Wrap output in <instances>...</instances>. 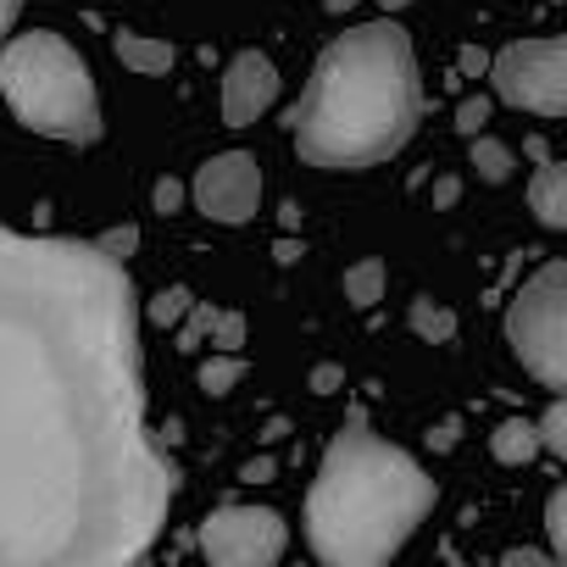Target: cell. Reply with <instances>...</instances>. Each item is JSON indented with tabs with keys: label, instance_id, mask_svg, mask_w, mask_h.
I'll list each match as a JSON object with an SVG mask.
<instances>
[{
	"label": "cell",
	"instance_id": "2e32d148",
	"mask_svg": "<svg viewBox=\"0 0 567 567\" xmlns=\"http://www.w3.org/2000/svg\"><path fill=\"white\" fill-rule=\"evenodd\" d=\"M239 379H245V357L212 351V357L200 362V390H206V395H228V390H234Z\"/></svg>",
	"mask_w": 567,
	"mask_h": 567
},
{
	"label": "cell",
	"instance_id": "ba28073f",
	"mask_svg": "<svg viewBox=\"0 0 567 567\" xmlns=\"http://www.w3.org/2000/svg\"><path fill=\"white\" fill-rule=\"evenodd\" d=\"M189 206L200 217H212V223H228V228L250 223L256 206H261V167H256V156L250 151L206 156L195 167V178H189Z\"/></svg>",
	"mask_w": 567,
	"mask_h": 567
},
{
	"label": "cell",
	"instance_id": "603a6c76",
	"mask_svg": "<svg viewBox=\"0 0 567 567\" xmlns=\"http://www.w3.org/2000/svg\"><path fill=\"white\" fill-rule=\"evenodd\" d=\"M151 200H156V212H162V217H173V212H178V206L189 200V189H184V184H173V178H162Z\"/></svg>",
	"mask_w": 567,
	"mask_h": 567
},
{
	"label": "cell",
	"instance_id": "277c9868",
	"mask_svg": "<svg viewBox=\"0 0 567 567\" xmlns=\"http://www.w3.org/2000/svg\"><path fill=\"white\" fill-rule=\"evenodd\" d=\"M0 101L29 134L68 145L101 140V90L90 79V62L51 29L0 45Z\"/></svg>",
	"mask_w": 567,
	"mask_h": 567
},
{
	"label": "cell",
	"instance_id": "5b68a950",
	"mask_svg": "<svg viewBox=\"0 0 567 567\" xmlns=\"http://www.w3.org/2000/svg\"><path fill=\"white\" fill-rule=\"evenodd\" d=\"M506 346L550 390H567V261H545L506 307Z\"/></svg>",
	"mask_w": 567,
	"mask_h": 567
},
{
	"label": "cell",
	"instance_id": "83f0119b",
	"mask_svg": "<svg viewBox=\"0 0 567 567\" xmlns=\"http://www.w3.org/2000/svg\"><path fill=\"white\" fill-rule=\"evenodd\" d=\"M18 7H23V0H0V45H7V29H12Z\"/></svg>",
	"mask_w": 567,
	"mask_h": 567
},
{
	"label": "cell",
	"instance_id": "f546056e",
	"mask_svg": "<svg viewBox=\"0 0 567 567\" xmlns=\"http://www.w3.org/2000/svg\"><path fill=\"white\" fill-rule=\"evenodd\" d=\"M318 7H329V12H351L357 0H318Z\"/></svg>",
	"mask_w": 567,
	"mask_h": 567
},
{
	"label": "cell",
	"instance_id": "7c38bea8",
	"mask_svg": "<svg viewBox=\"0 0 567 567\" xmlns=\"http://www.w3.org/2000/svg\"><path fill=\"white\" fill-rule=\"evenodd\" d=\"M539 451H545V445H539V423H534V417H501V423L489 429V456H495L501 467H528Z\"/></svg>",
	"mask_w": 567,
	"mask_h": 567
},
{
	"label": "cell",
	"instance_id": "7a4b0ae2",
	"mask_svg": "<svg viewBox=\"0 0 567 567\" xmlns=\"http://www.w3.org/2000/svg\"><path fill=\"white\" fill-rule=\"evenodd\" d=\"M417 117H423V84L412 40L395 18H379L340 34L318 56L290 112V134L312 167L351 173L395 156L417 134Z\"/></svg>",
	"mask_w": 567,
	"mask_h": 567
},
{
	"label": "cell",
	"instance_id": "1f68e13d",
	"mask_svg": "<svg viewBox=\"0 0 567 567\" xmlns=\"http://www.w3.org/2000/svg\"><path fill=\"white\" fill-rule=\"evenodd\" d=\"M134 567H145V561H134Z\"/></svg>",
	"mask_w": 567,
	"mask_h": 567
},
{
	"label": "cell",
	"instance_id": "d4e9b609",
	"mask_svg": "<svg viewBox=\"0 0 567 567\" xmlns=\"http://www.w3.org/2000/svg\"><path fill=\"white\" fill-rule=\"evenodd\" d=\"M495 567H561L556 550H506Z\"/></svg>",
	"mask_w": 567,
	"mask_h": 567
},
{
	"label": "cell",
	"instance_id": "8fae6325",
	"mask_svg": "<svg viewBox=\"0 0 567 567\" xmlns=\"http://www.w3.org/2000/svg\"><path fill=\"white\" fill-rule=\"evenodd\" d=\"M112 51H117V62L128 68V73H140V79H162V73H173V45L167 40H156V34H134V29H123L117 40H112Z\"/></svg>",
	"mask_w": 567,
	"mask_h": 567
},
{
	"label": "cell",
	"instance_id": "4fadbf2b",
	"mask_svg": "<svg viewBox=\"0 0 567 567\" xmlns=\"http://www.w3.org/2000/svg\"><path fill=\"white\" fill-rule=\"evenodd\" d=\"M384 290H390V261H384V256H362V261H351L346 278H340V296H346L357 312H373V307L384 301Z\"/></svg>",
	"mask_w": 567,
	"mask_h": 567
},
{
	"label": "cell",
	"instance_id": "cb8c5ba5",
	"mask_svg": "<svg viewBox=\"0 0 567 567\" xmlns=\"http://www.w3.org/2000/svg\"><path fill=\"white\" fill-rule=\"evenodd\" d=\"M95 245H101L106 256H117V261H123V256H128V250L140 245V228H112V234H101Z\"/></svg>",
	"mask_w": 567,
	"mask_h": 567
},
{
	"label": "cell",
	"instance_id": "6da1fadb",
	"mask_svg": "<svg viewBox=\"0 0 567 567\" xmlns=\"http://www.w3.org/2000/svg\"><path fill=\"white\" fill-rule=\"evenodd\" d=\"M173 489L128 267L0 223V567H134Z\"/></svg>",
	"mask_w": 567,
	"mask_h": 567
},
{
	"label": "cell",
	"instance_id": "9c48e42d",
	"mask_svg": "<svg viewBox=\"0 0 567 567\" xmlns=\"http://www.w3.org/2000/svg\"><path fill=\"white\" fill-rule=\"evenodd\" d=\"M284 95V79L272 68L267 51H239L228 68H223V123L228 128H250L261 123Z\"/></svg>",
	"mask_w": 567,
	"mask_h": 567
},
{
	"label": "cell",
	"instance_id": "5bb4252c",
	"mask_svg": "<svg viewBox=\"0 0 567 567\" xmlns=\"http://www.w3.org/2000/svg\"><path fill=\"white\" fill-rule=\"evenodd\" d=\"M467 162H473V173H478L484 184H506V178L517 173V156H512V145H506V140H495V134H478V140H467Z\"/></svg>",
	"mask_w": 567,
	"mask_h": 567
},
{
	"label": "cell",
	"instance_id": "4dcf8cb0",
	"mask_svg": "<svg viewBox=\"0 0 567 567\" xmlns=\"http://www.w3.org/2000/svg\"><path fill=\"white\" fill-rule=\"evenodd\" d=\"M379 7H384V12H401V7H412V0H379Z\"/></svg>",
	"mask_w": 567,
	"mask_h": 567
},
{
	"label": "cell",
	"instance_id": "4316f807",
	"mask_svg": "<svg viewBox=\"0 0 567 567\" xmlns=\"http://www.w3.org/2000/svg\"><path fill=\"white\" fill-rule=\"evenodd\" d=\"M272 256H278V267H290V261H301V245H296V239H278Z\"/></svg>",
	"mask_w": 567,
	"mask_h": 567
},
{
	"label": "cell",
	"instance_id": "e0dca14e",
	"mask_svg": "<svg viewBox=\"0 0 567 567\" xmlns=\"http://www.w3.org/2000/svg\"><path fill=\"white\" fill-rule=\"evenodd\" d=\"M189 312H195L189 290H184V284H173V290H162V296L151 301V312H145V318H151V323H162V329H178Z\"/></svg>",
	"mask_w": 567,
	"mask_h": 567
},
{
	"label": "cell",
	"instance_id": "52a82bcc",
	"mask_svg": "<svg viewBox=\"0 0 567 567\" xmlns=\"http://www.w3.org/2000/svg\"><path fill=\"white\" fill-rule=\"evenodd\" d=\"M290 550V523L272 506H217L200 517L206 567H278Z\"/></svg>",
	"mask_w": 567,
	"mask_h": 567
},
{
	"label": "cell",
	"instance_id": "f1b7e54d",
	"mask_svg": "<svg viewBox=\"0 0 567 567\" xmlns=\"http://www.w3.org/2000/svg\"><path fill=\"white\" fill-rule=\"evenodd\" d=\"M462 68H467V73H484V68H489V62H484V56H478V51H462Z\"/></svg>",
	"mask_w": 567,
	"mask_h": 567
},
{
	"label": "cell",
	"instance_id": "ac0fdd59",
	"mask_svg": "<svg viewBox=\"0 0 567 567\" xmlns=\"http://www.w3.org/2000/svg\"><path fill=\"white\" fill-rule=\"evenodd\" d=\"M539 445H545L550 456L567 462V395L545 406V417H539Z\"/></svg>",
	"mask_w": 567,
	"mask_h": 567
},
{
	"label": "cell",
	"instance_id": "d6986e66",
	"mask_svg": "<svg viewBox=\"0 0 567 567\" xmlns=\"http://www.w3.org/2000/svg\"><path fill=\"white\" fill-rule=\"evenodd\" d=\"M212 329H217V307L195 301V312L178 323V351H200V340H212Z\"/></svg>",
	"mask_w": 567,
	"mask_h": 567
},
{
	"label": "cell",
	"instance_id": "ffe728a7",
	"mask_svg": "<svg viewBox=\"0 0 567 567\" xmlns=\"http://www.w3.org/2000/svg\"><path fill=\"white\" fill-rule=\"evenodd\" d=\"M545 528H550V550H556V561L567 567V484L550 495V506H545Z\"/></svg>",
	"mask_w": 567,
	"mask_h": 567
},
{
	"label": "cell",
	"instance_id": "30bf717a",
	"mask_svg": "<svg viewBox=\"0 0 567 567\" xmlns=\"http://www.w3.org/2000/svg\"><path fill=\"white\" fill-rule=\"evenodd\" d=\"M528 212L545 228H567V162H539L528 178Z\"/></svg>",
	"mask_w": 567,
	"mask_h": 567
},
{
	"label": "cell",
	"instance_id": "3957f363",
	"mask_svg": "<svg viewBox=\"0 0 567 567\" xmlns=\"http://www.w3.org/2000/svg\"><path fill=\"white\" fill-rule=\"evenodd\" d=\"M434 506V478L362 417H351L307 489V545L323 567H390Z\"/></svg>",
	"mask_w": 567,
	"mask_h": 567
},
{
	"label": "cell",
	"instance_id": "8992f818",
	"mask_svg": "<svg viewBox=\"0 0 567 567\" xmlns=\"http://www.w3.org/2000/svg\"><path fill=\"white\" fill-rule=\"evenodd\" d=\"M489 84L512 112L567 117V34L517 40L489 56Z\"/></svg>",
	"mask_w": 567,
	"mask_h": 567
},
{
	"label": "cell",
	"instance_id": "d6a6232c",
	"mask_svg": "<svg viewBox=\"0 0 567 567\" xmlns=\"http://www.w3.org/2000/svg\"><path fill=\"white\" fill-rule=\"evenodd\" d=\"M550 7H556V0H550Z\"/></svg>",
	"mask_w": 567,
	"mask_h": 567
},
{
	"label": "cell",
	"instance_id": "9a60e30c",
	"mask_svg": "<svg viewBox=\"0 0 567 567\" xmlns=\"http://www.w3.org/2000/svg\"><path fill=\"white\" fill-rule=\"evenodd\" d=\"M406 323H412V334L417 340H429V346H451L456 340V312L451 307H440V301H429V296H417L412 301V312H406Z\"/></svg>",
	"mask_w": 567,
	"mask_h": 567
},
{
	"label": "cell",
	"instance_id": "7402d4cb",
	"mask_svg": "<svg viewBox=\"0 0 567 567\" xmlns=\"http://www.w3.org/2000/svg\"><path fill=\"white\" fill-rule=\"evenodd\" d=\"M484 123H489V101H478V95H473V101H462V106H456V128H462L467 140H478V134H484Z\"/></svg>",
	"mask_w": 567,
	"mask_h": 567
},
{
	"label": "cell",
	"instance_id": "484cf974",
	"mask_svg": "<svg viewBox=\"0 0 567 567\" xmlns=\"http://www.w3.org/2000/svg\"><path fill=\"white\" fill-rule=\"evenodd\" d=\"M462 200V178L456 173H445L440 184H434V206H456Z\"/></svg>",
	"mask_w": 567,
	"mask_h": 567
},
{
	"label": "cell",
	"instance_id": "44dd1931",
	"mask_svg": "<svg viewBox=\"0 0 567 567\" xmlns=\"http://www.w3.org/2000/svg\"><path fill=\"white\" fill-rule=\"evenodd\" d=\"M212 346L234 357V351L245 346V318H239V312H217V329H212Z\"/></svg>",
	"mask_w": 567,
	"mask_h": 567
}]
</instances>
